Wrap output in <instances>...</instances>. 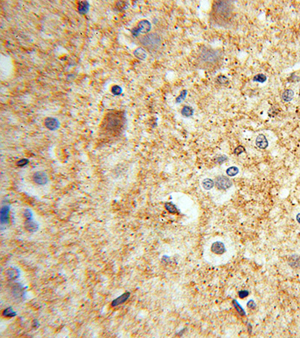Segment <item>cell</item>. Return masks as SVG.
Here are the masks:
<instances>
[{"label": "cell", "instance_id": "d590c367", "mask_svg": "<svg viewBox=\"0 0 300 338\" xmlns=\"http://www.w3.org/2000/svg\"><path fill=\"white\" fill-rule=\"evenodd\" d=\"M298 117H299V119H300V111H299V112L298 113Z\"/></svg>", "mask_w": 300, "mask_h": 338}, {"label": "cell", "instance_id": "1f68e13d", "mask_svg": "<svg viewBox=\"0 0 300 338\" xmlns=\"http://www.w3.org/2000/svg\"><path fill=\"white\" fill-rule=\"evenodd\" d=\"M248 295H249V292L246 290L240 291V292H239V297L240 298H245L247 297Z\"/></svg>", "mask_w": 300, "mask_h": 338}, {"label": "cell", "instance_id": "ba28073f", "mask_svg": "<svg viewBox=\"0 0 300 338\" xmlns=\"http://www.w3.org/2000/svg\"><path fill=\"white\" fill-rule=\"evenodd\" d=\"M44 125L50 131H55L60 128V122L56 118L47 117L44 120Z\"/></svg>", "mask_w": 300, "mask_h": 338}, {"label": "cell", "instance_id": "603a6c76", "mask_svg": "<svg viewBox=\"0 0 300 338\" xmlns=\"http://www.w3.org/2000/svg\"><path fill=\"white\" fill-rule=\"evenodd\" d=\"M226 173H227V175L230 176V177H233V176H236V175H238L239 168H237V167H235V166L230 167V168L227 169Z\"/></svg>", "mask_w": 300, "mask_h": 338}, {"label": "cell", "instance_id": "3957f363", "mask_svg": "<svg viewBox=\"0 0 300 338\" xmlns=\"http://www.w3.org/2000/svg\"><path fill=\"white\" fill-rule=\"evenodd\" d=\"M125 123V118L119 111H113L106 115L104 120V127L107 132L112 134L119 133Z\"/></svg>", "mask_w": 300, "mask_h": 338}, {"label": "cell", "instance_id": "f1b7e54d", "mask_svg": "<svg viewBox=\"0 0 300 338\" xmlns=\"http://www.w3.org/2000/svg\"><path fill=\"white\" fill-rule=\"evenodd\" d=\"M23 216L25 217L26 219H32L33 215H32V211H31V210H29V209H26V210H24Z\"/></svg>", "mask_w": 300, "mask_h": 338}, {"label": "cell", "instance_id": "9c48e42d", "mask_svg": "<svg viewBox=\"0 0 300 338\" xmlns=\"http://www.w3.org/2000/svg\"><path fill=\"white\" fill-rule=\"evenodd\" d=\"M9 213H10V206L9 205H4L2 207L0 210V222L2 225H6L9 222Z\"/></svg>", "mask_w": 300, "mask_h": 338}, {"label": "cell", "instance_id": "4fadbf2b", "mask_svg": "<svg viewBox=\"0 0 300 338\" xmlns=\"http://www.w3.org/2000/svg\"><path fill=\"white\" fill-rule=\"evenodd\" d=\"M24 227L29 232H35V231H38L39 226L37 222L33 221V219H26Z\"/></svg>", "mask_w": 300, "mask_h": 338}, {"label": "cell", "instance_id": "30bf717a", "mask_svg": "<svg viewBox=\"0 0 300 338\" xmlns=\"http://www.w3.org/2000/svg\"><path fill=\"white\" fill-rule=\"evenodd\" d=\"M12 294H14V296L17 299H20L23 298L25 292H24L23 287L21 284L16 283L13 285V287H12Z\"/></svg>", "mask_w": 300, "mask_h": 338}, {"label": "cell", "instance_id": "4dcf8cb0", "mask_svg": "<svg viewBox=\"0 0 300 338\" xmlns=\"http://www.w3.org/2000/svg\"><path fill=\"white\" fill-rule=\"evenodd\" d=\"M243 152H245V148L242 147V146H239V147H237L235 149V150H234V153H235L236 155H240L241 153Z\"/></svg>", "mask_w": 300, "mask_h": 338}, {"label": "cell", "instance_id": "6da1fadb", "mask_svg": "<svg viewBox=\"0 0 300 338\" xmlns=\"http://www.w3.org/2000/svg\"><path fill=\"white\" fill-rule=\"evenodd\" d=\"M236 17L235 6L233 2H213L210 11V20L214 25L219 27L230 28Z\"/></svg>", "mask_w": 300, "mask_h": 338}, {"label": "cell", "instance_id": "277c9868", "mask_svg": "<svg viewBox=\"0 0 300 338\" xmlns=\"http://www.w3.org/2000/svg\"><path fill=\"white\" fill-rule=\"evenodd\" d=\"M140 44L149 50H155L161 46L162 40L158 34L149 33L140 38Z\"/></svg>", "mask_w": 300, "mask_h": 338}, {"label": "cell", "instance_id": "d4e9b609", "mask_svg": "<svg viewBox=\"0 0 300 338\" xmlns=\"http://www.w3.org/2000/svg\"><path fill=\"white\" fill-rule=\"evenodd\" d=\"M217 81L219 84L221 85H228L229 83V80L226 76L224 75H219L217 78Z\"/></svg>", "mask_w": 300, "mask_h": 338}, {"label": "cell", "instance_id": "2e32d148", "mask_svg": "<svg viewBox=\"0 0 300 338\" xmlns=\"http://www.w3.org/2000/svg\"><path fill=\"white\" fill-rule=\"evenodd\" d=\"M6 274L9 280H14L19 277L20 276V271L16 268H10L6 271Z\"/></svg>", "mask_w": 300, "mask_h": 338}, {"label": "cell", "instance_id": "8fae6325", "mask_svg": "<svg viewBox=\"0 0 300 338\" xmlns=\"http://www.w3.org/2000/svg\"><path fill=\"white\" fill-rule=\"evenodd\" d=\"M130 296H131V293H130V292H125V293H123L122 295H120L119 297H118L117 298H116L115 300L112 301L111 306H113V307H115V306L120 305V304H123V303L125 302L126 301H128V299L129 298Z\"/></svg>", "mask_w": 300, "mask_h": 338}, {"label": "cell", "instance_id": "cb8c5ba5", "mask_svg": "<svg viewBox=\"0 0 300 338\" xmlns=\"http://www.w3.org/2000/svg\"><path fill=\"white\" fill-rule=\"evenodd\" d=\"M266 76L263 74H257L253 78V81L255 82H259V83H264L266 81Z\"/></svg>", "mask_w": 300, "mask_h": 338}, {"label": "cell", "instance_id": "e575fe53", "mask_svg": "<svg viewBox=\"0 0 300 338\" xmlns=\"http://www.w3.org/2000/svg\"><path fill=\"white\" fill-rule=\"evenodd\" d=\"M296 219H297L298 222L300 223V213H299L297 216H296Z\"/></svg>", "mask_w": 300, "mask_h": 338}, {"label": "cell", "instance_id": "f546056e", "mask_svg": "<svg viewBox=\"0 0 300 338\" xmlns=\"http://www.w3.org/2000/svg\"><path fill=\"white\" fill-rule=\"evenodd\" d=\"M28 164H29V160L27 159V158H22V159L19 160V161L17 163V166L19 167L26 166V165H27Z\"/></svg>", "mask_w": 300, "mask_h": 338}, {"label": "cell", "instance_id": "d6a6232c", "mask_svg": "<svg viewBox=\"0 0 300 338\" xmlns=\"http://www.w3.org/2000/svg\"><path fill=\"white\" fill-rule=\"evenodd\" d=\"M247 306H248V307L251 308V309H254V308L256 306V304H255V303L254 302V301L251 300V301H249V302H248Z\"/></svg>", "mask_w": 300, "mask_h": 338}, {"label": "cell", "instance_id": "52a82bcc", "mask_svg": "<svg viewBox=\"0 0 300 338\" xmlns=\"http://www.w3.org/2000/svg\"><path fill=\"white\" fill-rule=\"evenodd\" d=\"M32 180L37 185L44 186L48 183V176L44 171H37L32 176Z\"/></svg>", "mask_w": 300, "mask_h": 338}, {"label": "cell", "instance_id": "d6986e66", "mask_svg": "<svg viewBox=\"0 0 300 338\" xmlns=\"http://www.w3.org/2000/svg\"><path fill=\"white\" fill-rule=\"evenodd\" d=\"M164 207H165L166 210H167V211L169 212V213H171L176 214V213H179L178 209L176 208V207L175 206V205H173V203H171V202H168V203H166L165 205H164Z\"/></svg>", "mask_w": 300, "mask_h": 338}, {"label": "cell", "instance_id": "7402d4cb", "mask_svg": "<svg viewBox=\"0 0 300 338\" xmlns=\"http://www.w3.org/2000/svg\"><path fill=\"white\" fill-rule=\"evenodd\" d=\"M214 184H215L214 181L209 178L205 179V180L203 181L202 183L203 187L205 189H206V190H209V189H211L214 186Z\"/></svg>", "mask_w": 300, "mask_h": 338}, {"label": "cell", "instance_id": "836d02e7", "mask_svg": "<svg viewBox=\"0 0 300 338\" xmlns=\"http://www.w3.org/2000/svg\"><path fill=\"white\" fill-rule=\"evenodd\" d=\"M227 159V156H220L218 158V163H222L223 161Z\"/></svg>", "mask_w": 300, "mask_h": 338}, {"label": "cell", "instance_id": "5b68a950", "mask_svg": "<svg viewBox=\"0 0 300 338\" xmlns=\"http://www.w3.org/2000/svg\"><path fill=\"white\" fill-rule=\"evenodd\" d=\"M151 28H152V26L149 20H142L138 23L137 27L133 28L131 33L134 37H138L140 33H144V34L148 33L151 30Z\"/></svg>", "mask_w": 300, "mask_h": 338}, {"label": "cell", "instance_id": "8992f818", "mask_svg": "<svg viewBox=\"0 0 300 338\" xmlns=\"http://www.w3.org/2000/svg\"><path fill=\"white\" fill-rule=\"evenodd\" d=\"M215 185H216L217 189H221V190H226V189L231 187L233 184L228 177L221 175L216 177V181H215Z\"/></svg>", "mask_w": 300, "mask_h": 338}, {"label": "cell", "instance_id": "ffe728a7", "mask_svg": "<svg viewBox=\"0 0 300 338\" xmlns=\"http://www.w3.org/2000/svg\"><path fill=\"white\" fill-rule=\"evenodd\" d=\"M294 97V92L291 90H287L282 94V99L284 102H290Z\"/></svg>", "mask_w": 300, "mask_h": 338}, {"label": "cell", "instance_id": "ac0fdd59", "mask_svg": "<svg viewBox=\"0 0 300 338\" xmlns=\"http://www.w3.org/2000/svg\"><path fill=\"white\" fill-rule=\"evenodd\" d=\"M181 114L185 117H190L194 114V109L191 106L185 105L181 111Z\"/></svg>", "mask_w": 300, "mask_h": 338}, {"label": "cell", "instance_id": "7a4b0ae2", "mask_svg": "<svg viewBox=\"0 0 300 338\" xmlns=\"http://www.w3.org/2000/svg\"><path fill=\"white\" fill-rule=\"evenodd\" d=\"M223 58L224 53L221 50L204 46L199 50L195 65L197 69L203 70H216L222 64Z\"/></svg>", "mask_w": 300, "mask_h": 338}, {"label": "cell", "instance_id": "484cf974", "mask_svg": "<svg viewBox=\"0 0 300 338\" xmlns=\"http://www.w3.org/2000/svg\"><path fill=\"white\" fill-rule=\"evenodd\" d=\"M111 92L114 95H119L122 93V89L118 85H114V86L112 87Z\"/></svg>", "mask_w": 300, "mask_h": 338}, {"label": "cell", "instance_id": "4316f807", "mask_svg": "<svg viewBox=\"0 0 300 338\" xmlns=\"http://www.w3.org/2000/svg\"><path fill=\"white\" fill-rule=\"evenodd\" d=\"M233 304L234 306H235L236 310L237 312H238V313L241 315V316H245V313L244 310L242 309V307H241L240 304H239V303L237 302V301L233 300Z\"/></svg>", "mask_w": 300, "mask_h": 338}, {"label": "cell", "instance_id": "44dd1931", "mask_svg": "<svg viewBox=\"0 0 300 338\" xmlns=\"http://www.w3.org/2000/svg\"><path fill=\"white\" fill-rule=\"evenodd\" d=\"M16 315V312L14 311V310L12 309V307H11V306L6 308V309H5L2 311V316L4 317H7V318H11V317L15 316Z\"/></svg>", "mask_w": 300, "mask_h": 338}, {"label": "cell", "instance_id": "5bb4252c", "mask_svg": "<svg viewBox=\"0 0 300 338\" xmlns=\"http://www.w3.org/2000/svg\"><path fill=\"white\" fill-rule=\"evenodd\" d=\"M256 145L257 146V147H259L260 149H266L268 147L269 142L267 141L266 136L263 134L259 135L256 139Z\"/></svg>", "mask_w": 300, "mask_h": 338}, {"label": "cell", "instance_id": "7c38bea8", "mask_svg": "<svg viewBox=\"0 0 300 338\" xmlns=\"http://www.w3.org/2000/svg\"><path fill=\"white\" fill-rule=\"evenodd\" d=\"M211 250L213 253L221 255V254H223L224 252H225L224 244L219 241L215 242V243H213L212 245Z\"/></svg>", "mask_w": 300, "mask_h": 338}, {"label": "cell", "instance_id": "9a60e30c", "mask_svg": "<svg viewBox=\"0 0 300 338\" xmlns=\"http://www.w3.org/2000/svg\"><path fill=\"white\" fill-rule=\"evenodd\" d=\"M90 5L87 1H80L77 2V11L80 15H86L89 10Z\"/></svg>", "mask_w": 300, "mask_h": 338}, {"label": "cell", "instance_id": "83f0119b", "mask_svg": "<svg viewBox=\"0 0 300 338\" xmlns=\"http://www.w3.org/2000/svg\"><path fill=\"white\" fill-rule=\"evenodd\" d=\"M187 94H188V91H187V90H183V91L181 92V93H180V95H179L177 98L176 99V103H181L183 101L185 100V97H186Z\"/></svg>", "mask_w": 300, "mask_h": 338}, {"label": "cell", "instance_id": "e0dca14e", "mask_svg": "<svg viewBox=\"0 0 300 338\" xmlns=\"http://www.w3.org/2000/svg\"><path fill=\"white\" fill-rule=\"evenodd\" d=\"M134 55L135 56V57H137V58L139 59V60H144L147 57L146 51V50L142 48H137V49L134 51Z\"/></svg>", "mask_w": 300, "mask_h": 338}]
</instances>
